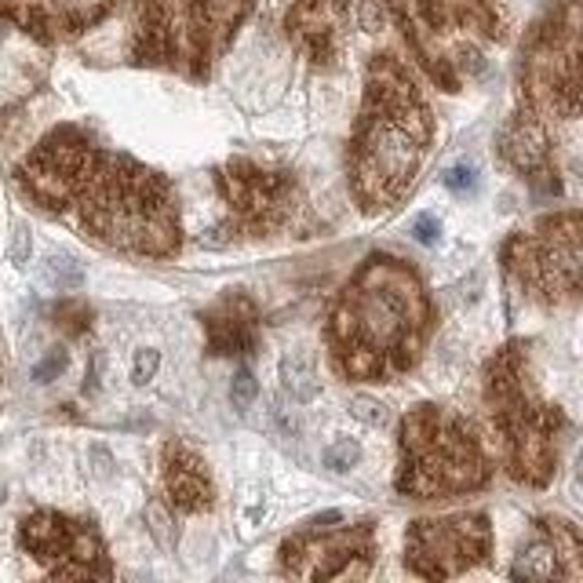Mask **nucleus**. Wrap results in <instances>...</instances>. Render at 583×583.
<instances>
[{"mask_svg": "<svg viewBox=\"0 0 583 583\" xmlns=\"http://www.w3.org/2000/svg\"><path fill=\"white\" fill-rule=\"evenodd\" d=\"M15 186L34 208L106 252L172 259L183 248L175 186L84 124L52 128L19 161Z\"/></svg>", "mask_w": 583, "mask_h": 583, "instance_id": "nucleus-1", "label": "nucleus"}, {"mask_svg": "<svg viewBox=\"0 0 583 583\" xmlns=\"http://www.w3.org/2000/svg\"><path fill=\"white\" fill-rule=\"evenodd\" d=\"M434 332V303L420 270L390 252H372L329 311L325 347L347 383H398Z\"/></svg>", "mask_w": 583, "mask_h": 583, "instance_id": "nucleus-2", "label": "nucleus"}, {"mask_svg": "<svg viewBox=\"0 0 583 583\" xmlns=\"http://www.w3.org/2000/svg\"><path fill=\"white\" fill-rule=\"evenodd\" d=\"M434 146V110L416 74L394 55L380 52L365 70L361 114L347 150L351 197L365 215H383L412 190Z\"/></svg>", "mask_w": 583, "mask_h": 583, "instance_id": "nucleus-3", "label": "nucleus"}, {"mask_svg": "<svg viewBox=\"0 0 583 583\" xmlns=\"http://www.w3.org/2000/svg\"><path fill=\"white\" fill-rule=\"evenodd\" d=\"M481 401H485L489 427L496 434L507 478L529 489L550 485L558 470L565 416L554 401L539 394L529 343L510 340L485 361Z\"/></svg>", "mask_w": 583, "mask_h": 583, "instance_id": "nucleus-4", "label": "nucleus"}, {"mask_svg": "<svg viewBox=\"0 0 583 583\" xmlns=\"http://www.w3.org/2000/svg\"><path fill=\"white\" fill-rule=\"evenodd\" d=\"M255 0H132L128 55L135 66L208 81L230 52Z\"/></svg>", "mask_w": 583, "mask_h": 583, "instance_id": "nucleus-5", "label": "nucleus"}, {"mask_svg": "<svg viewBox=\"0 0 583 583\" xmlns=\"http://www.w3.org/2000/svg\"><path fill=\"white\" fill-rule=\"evenodd\" d=\"M416 66L441 92H463L481 70L489 48L507 37L496 0H383Z\"/></svg>", "mask_w": 583, "mask_h": 583, "instance_id": "nucleus-6", "label": "nucleus"}, {"mask_svg": "<svg viewBox=\"0 0 583 583\" xmlns=\"http://www.w3.org/2000/svg\"><path fill=\"white\" fill-rule=\"evenodd\" d=\"M492 481V456L474 423L445 405H416L398 423L394 489L405 499H452Z\"/></svg>", "mask_w": 583, "mask_h": 583, "instance_id": "nucleus-7", "label": "nucleus"}, {"mask_svg": "<svg viewBox=\"0 0 583 583\" xmlns=\"http://www.w3.org/2000/svg\"><path fill=\"white\" fill-rule=\"evenodd\" d=\"M518 95V110L547 124L579 117V0H550L525 34Z\"/></svg>", "mask_w": 583, "mask_h": 583, "instance_id": "nucleus-8", "label": "nucleus"}, {"mask_svg": "<svg viewBox=\"0 0 583 583\" xmlns=\"http://www.w3.org/2000/svg\"><path fill=\"white\" fill-rule=\"evenodd\" d=\"M215 190L222 201V230L244 241H270L303 230L307 190L300 175L284 164H262L233 157L215 168Z\"/></svg>", "mask_w": 583, "mask_h": 583, "instance_id": "nucleus-9", "label": "nucleus"}, {"mask_svg": "<svg viewBox=\"0 0 583 583\" xmlns=\"http://www.w3.org/2000/svg\"><path fill=\"white\" fill-rule=\"evenodd\" d=\"M583 219L576 208L543 215L536 226L518 230L503 244V266L518 288L539 307L579 303V266H583Z\"/></svg>", "mask_w": 583, "mask_h": 583, "instance_id": "nucleus-10", "label": "nucleus"}, {"mask_svg": "<svg viewBox=\"0 0 583 583\" xmlns=\"http://www.w3.org/2000/svg\"><path fill=\"white\" fill-rule=\"evenodd\" d=\"M492 554V525L485 510L420 518L405 532V568L416 579H452Z\"/></svg>", "mask_w": 583, "mask_h": 583, "instance_id": "nucleus-11", "label": "nucleus"}, {"mask_svg": "<svg viewBox=\"0 0 583 583\" xmlns=\"http://www.w3.org/2000/svg\"><path fill=\"white\" fill-rule=\"evenodd\" d=\"M19 543L52 579H110L114 576L103 532L88 518H74L63 510H34L19 525Z\"/></svg>", "mask_w": 583, "mask_h": 583, "instance_id": "nucleus-12", "label": "nucleus"}, {"mask_svg": "<svg viewBox=\"0 0 583 583\" xmlns=\"http://www.w3.org/2000/svg\"><path fill=\"white\" fill-rule=\"evenodd\" d=\"M376 565V529L372 521L343 525V529H321V521H311L307 529L292 532L281 543L277 568L292 579H365Z\"/></svg>", "mask_w": 583, "mask_h": 583, "instance_id": "nucleus-13", "label": "nucleus"}, {"mask_svg": "<svg viewBox=\"0 0 583 583\" xmlns=\"http://www.w3.org/2000/svg\"><path fill=\"white\" fill-rule=\"evenodd\" d=\"M358 0H296L284 12V37L311 66L332 70L343 59Z\"/></svg>", "mask_w": 583, "mask_h": 583, "instance_id": "nucleus-14", "label": "nucleus"}, {"mask_svg": "<svg viewBox=\"0 0 583 583\" xmlns=\"http://www.w3.org/2000/svg\"><path fill=\"white\" fill-rule=\"evenodd\" d=\"M117 0H0V19L41 44H63L99 26Z\"/></svg>", "mask_w": 583, "mask_h": 583, "instance_id": "nucleus-15", "label": "nucleus"}, {"mask_svg": "<svg viewBox=\"0 0 583 583\" xmlns=\"http://www.w3.org/2000/svg\"><path fill=\"white\" fill-rule=\"evenodd\" d=\"M514 579H579L583 576V536L565 518H539L536 536L518 550Z\"/></svg>", "mask_w": 583, "mask_h": 583, "instance_id": "nucleus-16", "label": "nucleus"}, {"mask_svg": "<svg viewBox=\"0 0 583 583\" xmlns=\"http://www.w3.org/2000/svg\"><path fill=\"white\" fill-rule=\"evenodd\" d=\"M499 157L532 186H543L550 193L561 190L558 183V161H554V139H550V124L518 110L503 132H499Z\"/></svg>", "mask_w": 583, "mask_h": 583, "instance_id": "nucleus-17", "label": "nucleus"}, {"mask_svg": "<svg viewBox=\"0 0 583 583\" xmlns=\"http://www.w3.org/2000/svg\"><path fill=\"white\" fill-rule=\"evenodd\" d=\"M161 481L172 510L179 514H204L215 507V481L208 459L190 445L172 438L161 452Z\"/></svg>", "mask_w": 583, "mask_h": 583, "instance_id": "nucleus-18", "label": "nucleus"}, {"mask_svg": "<svg viewBox=\"0 0 583 583\" xmlns=\"http://www.w3.org/2000/svg\"><path fill=\"white\" fill-rule=\"evenodd\" d=\"M204 340L208 351L219 358H233V354H252L259 347V307L248 292L233 288L226 296L204 311Z\"/></svg>", "mask_w": 583, "mask_h": 583, "instance_id": "nucleus-19", "label": "nucleus"}, {"mask_svg": "<svg viewBox=\"0 0 583 583\" xmlns=\"http://www.w3.org/2000/svg\"><path fill=\"white\" fill-rule=\"evenodd\" d=\"M281 376H284L288 394L296 398V401H311V398L318 394V372H314V365H311L307 358H288L284 369H281Z\"/></svg>", "mask_w": 583, "mask_h": 583, "instance_id": "nucleus-20", "label": "nucleus"}, {"mask_svg": "<svg viewBox=\"0 0 583 583\" xmlns=\"http://www.w3.org/2000/svg\"><path fill=\"white\" fill-rule=\"evenodd\" d=\"M44 281L59 292H70V288H81L84 284V270L74 255H48L44 262Z\"/></svg>", "mask_w": 583, "mask_h": 583, "instance_id": "nucleus-21", "label": "nucleus"}, {"mask_svg": "<svg viewBox=\"0 0 583 583\" xmlns=\"http://www.w3.org/2000/svg\"><path fill=\"white\" fill-rule=\"evenodd\" d=\"M55 325L66 329L70 336H81V332H88V325H92V311H88L81 300H63V303L55 307Z\"/></svg>", "mask_w": 583, "mask_h": 583, "instance_id": "nucleus-22", "label": "nucleus"}, {"mask_svg": "<svg viewBox=\"0 0 583 583\" xmlns=\"http://www.w3.org/2000/svg\"><path fill=\"white\" fill-rule=\"evenodd\" d=\"M358 459H361V445L351 441V438H340V441H332L325 449V467L329 470H351V467H358Z\"/></svg>", "mask_w": 583, "mask_h": 583, "instance_id": "nucleus-23", "label": "nucleus"}, {"mask_svg": "<svg viewBox=\"0 0 583 583\" xmlns=\"http://www.w3.org/2000/svg\"><path fill=\"white\" fill-rule=\"evenodd\" d=\"M351 412H354L361 423H369V427H380V423L387 420V405L376 401V398H365V394L351 401Z\"/></svg>", "mask_w": 583, "mask_h": 583, "instance_id": "nucleus-24", "label": "nucleus"}, {"mask_svg": "<svg viewBox=\"0 0 583 583\" xmlns=\"http://www.w3.org/2000/svg\"><path fill=\"white\" fill-rule=\"evenodd\" d=\"M255 376L248 372V369H241L237 376H233V387H230V401L237 405V409H248L252 405V398H255Z\"/></svg>", "mask_w": 583, "mask_h": 583, "instance_id": "nucleus-25", "label": "nucleus"}, {"mask_svg": "<svg viewBox=\"0 0 583 583\" xmlns=\"http://www.w3.org/2000/svg\"><path fill=\"white\" fill-rule=\"evenodd\" d=\"M474 183H478L474 164H456V168H449V172H445V186H449L452 193H467V190H474Z\"/></svg>", "mask_w": 583, "mask_h": 583, "instance_id": "nucleus-26", "label": "nucleus"}, {"mask_svg": "<svg viewBox=\"0 0 583 583\" xmlns=\"http://www.w3.org/2000/svg\"><path fill=\"white\" fill-rule=\"evenodd\" d=\"M157 365H161V354H157V351H139V354H135V365H132V380H135V383H150L153 372H157Z\"/></svg>", "mask_w": 583, "mask_h": 583, "instance_id": "nucleus-27", "label": "nucleus"}, {"mask_svg": "<svg viewBox=\"0 0 583 583\" xmlns=\"http://www.w3.org/2000/svg\"><path fill=\"white\" fill-rule=\"evenodd\" d=\"M63 369H66V351H52V354L34 369V380H37V383H48V380H55Z\"/></svg>", "mask_w": 583, "mask_h": 583, "instance_id": "nucleus-28", "label": "nucleus"}, {"mask_svg": "<svg viewBox=\"0 0 583 583\" xmlns=\"http://www.w3.org/2000/svg\"><path fill=\"white\" fill-rule=\"evenodd\" d=\"M412 230H416V241H420V244H434L438 233H441V222H438L434 215H420Z\"/></svg>", "mask_w": 583, "mask_h": 583, "instance_id": "nucleus-29", "label": "nucleus"}, {"mask_svg": "<svg viewBox=\"0 0 583 583\" xmlns=\"http://www.w3.org/2000/svg\"><path fill=\"white\" fill-rule=\"evenodd\" d=\"M12 259H15V262H26V259H30V230H26V222H15V241H12Z\"/></svg>", "mask_w": 583, "mask_h": 583, "instance_id": "nucleus-30", "label": "nucleus"}]
</instances>
